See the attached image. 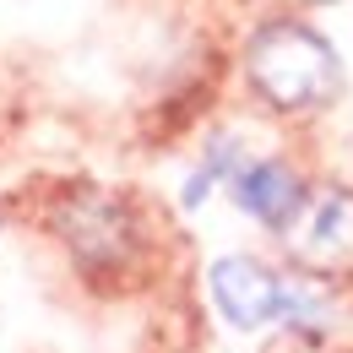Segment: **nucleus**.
Here are the masks:
<instances>
[{
    "instance_id": "6",
    "label": "nucleus",
    "mask_w": 353,
    "mask_h": 353,
    "mask_svg": "<svg viewBox=\"0 0 353 353\" xmlns=\"http://www.w3.org/2000/svg\"><path fill=\"white\" fill-rule=\"evenodd\" d=\"M310 6H332V0H310Z\"/></svg>"
},
{
    "instance_id": "2",
    "label": "nucleus",
    "mask_w": 353,
    "mask_h": 353,
    "mask_svg": "<svg viewBox=\"0 0 353 353\" xmlns=\"http://www.w3.org/2000/svg\"><path fill=\"white\" fill-rule=\"evenodd\" d=\"M212 299L228 315V326L239 332H261L266 321L283 315V299H288V283L261 266L256 256H223L212 266Z\"/></svg>"
},
{
    "instance_id": "3",
    "label": "nucleus",
    "mask_w": 353,
    "mask_h": 353,
    "mask_svg": "<svg viewBox=\"0 0 353 353\" xmlns=\"http://www.w3.org/2000/svg\"><path fill=\"white\" fill-rule=\"evenodd\" d=\"M294 228V256L315 272H348L353 266V190L332 185L315 201L299 207Z\"/></svg>"
},
{
    "instance_id": "4",
    "label": "nucleus",
    "mask_w": 353,
    "mask_h": 353,
    "mask_svg": "<svg viewBox=\"0 0 353 353\" xmlns=\"http://www.w3.org/2000/svg\"><path fill=\"white\" fill-rule=\"evenodd\" d=\"M60 234L71 239V250L88 266H114L131 256V218L120 201L109 196H82L60 212Z\"/></svg>"
},
{
    "instance_id": "1",
    "label": "nucleus",
    "mask_w": 353,
    "mask_h": 353,
    "mask_svg": "<svg viewBox=\"0 0 353 353\" xmlns=\"http://www.w3.org/2000/svg\"><path fill=\"white\" fill-rule=\"evenodd\" d=\"M245 71L272 109H321L343 92V60L299 22H266L245 49Z\"/></svg>"
},
{
    "instance_id": "5",
    "label": "nucleus",
    "mask_w": 353,
    "mask_h": 353,
    "mask_svg": "<svg viewBox=\"0 0 353 353\" xmlns=\"http://www.w3.org/2000/svg\"><path fill=\"white\" fill-rule=\"evenodd\" d=\"M234 201L266 228H288L305 207V185L283 163H250V169L234 174Z\"/></svg>"
}]
</instances>
